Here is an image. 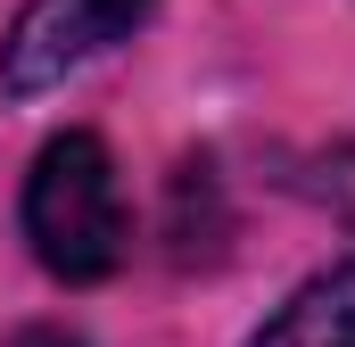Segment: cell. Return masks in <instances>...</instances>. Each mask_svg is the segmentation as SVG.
Segmentation results:
<instances>
[{
    "label": "cell",
    "instance_id": "cell-3",
    "mask_svg": "<svg viewBox=\"0 0 355 347\" xmlns=\"http://www.w3.org/2000/svg\"><path fill=\"white\" fill-rule=\"evenodd\" d=\"M248 347H355V257L331 264L322 281H306Z\"/></svg>",
    "mask_w": 355,
    "mask_h": 347
},
{
    "label": "cell",
    "instance_id": "cell-2",
    "mask_svg": "<svg viewBox=\"0 0 355 347\" xmlns=\"http://www.w3.org/2000/svg\"><path fill=\"white\" fill-rule=\"evenodd\" d=\"M149 8L157 0H33L17 17V33L0 42V83L17 91V99L67 83L83 58H99L107 42H124Z\"/></svg>",
    "mask_w": 355,
    "mask_h": 347
},
{
    "label": "cell",
    "instance_id": "cell-1",
    "mask_svg": "<svg viewBox=\"0 0 355 347\" xmlns=\"http://www.w3.org/2000/svg\"><path fill=\"white\" fill-rule=\"evenodd\" d=\"M25 240L58 281H107L132 248L124 182L99 133H58L25 182Z\"/></svg>",
    "mask_w": 355,
    "mask_h": 347
},
{
    "label": "cell",
    "instance_id": "cell-4",
    "mask_svg": "<svg viewBox=\"0 0 355 347\" xmlns=\"http://www.w3.org/2000/svg\"><path fill=\"white\" fill-rule=\"evenodd\" d=\"M17 347H75V339H67V331H25Z\"/></svg>",
    "mask_w": 355,
    "mask_h": 347
}]
</instances>
